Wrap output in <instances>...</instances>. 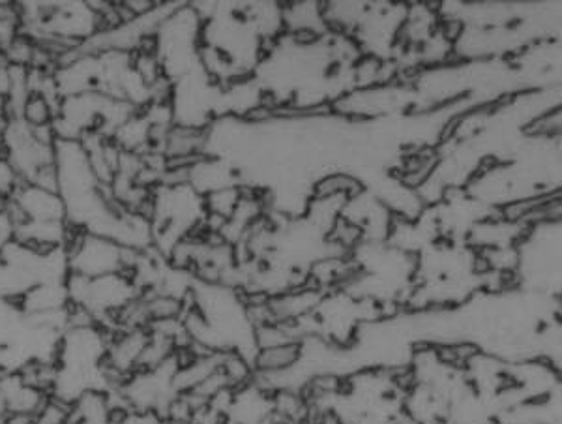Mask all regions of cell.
I'll use <instances>...</instances> for the list:
<instances>
[{"label":"cell","mask_w":562,"mask_h":424,"mask_svg":"<svg viewBox=\"0 0 562 424\" xmlns=\"http://www.w3.org/2000/svg\"><path fill=\"white\" fill-rule=\"evenodd\" d=\"M55 117H57L55 107L51 106L42 94H30L21 109L19 119L30 128H40V126H49Z\"/></svg>","instance_id":"cell-5"},{"label":"cell","mask_w":562,"mask_h":424,"mask_svg":"<svg viewBox=\"0 0 562 424\" xmlns=\"http://www.w3.org/2000/svg\"><path fill=\"white\" fill-rule=\"evenodd\" d=\"M32 222H66V207L59 194L42 190L30 182H21L10 197Z\"/></svg>","instance_id":"cell-2"},{"label":"cell","mask_w":562,"mask_h":424,"mask_svg":"<svg viewBox=\"0 0 562 424\" xmlns=\"http://www.w3.org/2000/svg\"><path fill=\"white\" fill-rule=\"evenodd\" d=\"M4 423V419H0V424Z\"/></svg>","instance_id":"cell-8"},{"label":"cell","mask_w":562,"mask_h":424,"mask_svg":"<svg viewBox=\"0 0 562 424\" xmlns=\"http://www.w3.org/2000/svg\"><path fill=\"white\" fill-rule=\"evenodd\" d=\"M17 6L10 4V2H0V17L12 16L15 14Z\"/></svg>","instance_id":"cell-7"},{"label":"cell","mask_w":562,"mask_h":424,"mask_svg":"<svg viewBox=\"0 0 562 424\" xmlns=\"http://www.w3.org/2000/svg\"><path fill=\"white\" fill-rule=\"evenodd\" d=\"M2 424H34L32 423V417H27V415H6L4 423Z\"/></svg>","instance_id":"cell-6"},{"label":"cell","mask_w":562,"mask_h":424,"mask_svg":"<svg viewBox=\"0 0 562 424\" xmlns=\"http://www.w3.org/2000/svg\"><path fill=\"white\" fill-rule=\"evenodd\" d=\"M302 359V344L289 342L274 348L259 349L253 357V366L261 374H278L293 368Z\"/></svg>","instance_id":"cell-4"},{"label":"cell","mask_w":562,"mask_h":424,"mask_svg":"<svg viewBox=\"0 0 562 424\" xmlns=\"http://www.w3.org/2000/svg\"><path fill=\"white\" fill-rule=\"evenodd\" d=\"M64 250L68 256L70 273L87 278L124 273L122 246L100 235L87 233L85 229L72 226V233Z\"/></svg>","instance_id":"cell-1"},{"label":"cell","mask_w":562,"mask_h":424,"mask_svg":"<svg viewBox=\"0 0 562 424\" xmlns=\"http://www.w3.org/2000/svg\"><path fill=\"white\" fill-rule=\"evenodd\" d=\"M0 394H2L8 415H27V417H34L44 406L45 400L49 398L42 391L27 385L23 379L19 378L17 372L2 374Z\"/></svg>","instance_id":"cell-3"}]
</instances>
